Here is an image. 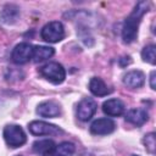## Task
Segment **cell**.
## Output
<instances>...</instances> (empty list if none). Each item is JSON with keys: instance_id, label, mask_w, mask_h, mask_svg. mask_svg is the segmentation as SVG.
<instances>
[{"instance_id": "277c9868", "label": "cell", "mask_w": 156, "mask_h": 156, "mask_svg": "<svg viewBox=\"0 0 156 156\" xmlns=\"http://www.w3.org/2000/svg\"><path fill=\"white\" fill-rule=\"evenodd\" d=\"M41 38L48 43H57L65 38L63 24L58 21L46 23L41 29Z\"/></svg>"}, {"instance_id": "ac0fdd59", "label": "cell", "mask_w": 156, "mask_h": 156, "mask_svg": "<svg viewBox=\"0 0 156 156\" xmlns=\"http://www.w3.org/2000/svg\"><path fill=\"white\" fill-rule=\"evenodd\" d=\"M141 57L145 62H149L151 65H155L156 62V54H155V45H147L141 51Z\"/></svg>"}, {"instance_id": "ba28073f", "label": "cell", "mask_w": 156, "mask_h": 156, "mask_svg": "<svg viewBox=\"0 0 156 156\" xmlns=\"http://www.w3.org/2000/svg\"><path fill=\"white\" fill-rule=\"evenodd\" d=\"M115 122L111 118H98L90 126V132L95 135H106L115 130Z\"/></svg>"}, {"instance_id": "9c48e42d", "label": "cell", "mask_w": 156, "mask_h": 156, "mask_svg": "<svg viewBox=\"0 0 156 156\" xmlns=\"http://www.w3.org/2000/svg\"><path fill=\"white\" fill-rule=\"evenodd\" d=\"M124 104L118 99H108L102 104V111L111 117H117L124 113Z\"/></svg>"}, {"instance_id": "2e32d148", "label": "cell", "mask_w": 156, "mask_h": 156, "mask_svg": "<svg viewBox=\"0 0 156 156\" xmlns=\"http://www.w3.org/2000/svg\"><path fill=\"white\" fill-rule=\"evenodd\" d=\"M54 49L50 48V46H43V45H39V46H34V50H33V61L34 62H41L44 60H48L50 58L52 55H54Z\"/></svg>"}, {"instance_id": "7c38bea8", "label": "cell", "mask_w": 156, "mask_h": 156, "mask_svg": "<svg viewBox=\"0 0 156 156\" xmlns=\"http://www.w3.org/2000/svg\"><path fill=\"white\" fill-rule=\"evenodd\" d=\"M147 118H149V115L144 108H132L126 113L127 122L134 126H143L147 121Z\"/></svg>"}, {"instance_id": "3957f363", "label": "cell", "mask_w": 156, "mask_h": 156, "mask_svg": "<svg viewBox=\"0 0 156 156\" xmlns=\"http://www.w3.org/2000/svg\"><path fill=\"white\" fill-rule=\"evenodd\" d=\"M4 139L9 146L18 147L26 143L27 136L24 130L20 126L10 124V126H6L4 129Z\"/></svg>"}, {"instance_id": "5b68a950", "label": "cell", "mask_w": 156, "mask_h": 156, "mask_svg": "<svg viewBox=\"0 0 156 156\" xmlns=\"http://www.w3.org/2000/svg\"><path fill=\"white\" fill-rule=\"evenodd\" d=\"M33 50H34V46L32 44H29V43H20L12 50L11 58L17 65L27 63L28 61H30L33 58Z\"/></svg>"}, {"instance_id": "8992f818", "label": "cell", "mask_w": 156, "mask_h": 156, "mask_svg": "<svg viewBox=\"0 0 156 156\" xmlns=\"http://www.w3.org/2000/svg\"><path fill=\"white\" fill-rule=\"evenodd\" d=\"M28 129L34 135H52L61 133V129L54 124L46 123L44 121H33L29 123Z\"/></svg>"}, {"instance_id": "ffe728a7", "label": "cell", "mask_w": 156, "mask_h": 156, "mask_svg": "<svg viewBox=\"0 0 156 156\" xmlns=\"http://www.w3.org/2000/svg\"><path fill=\"white\" fill-rule=\"evenodd\" d=\"M150 87H151V89H156V85H155V71H152L151 74H150Z\"/></svg>"}, {"instance_id": "30bf717a", "label": "cell", "mask_w": 156, "mask_h": 156, "mask_svg": "<svg viewBox=\"0 0 156 156\" xmlns=\"http://www.w3.org/2000/svg\"><path fill=\"white\" fill-rule=\"evenodd\" d=\"M37 112L41 117L51 118V117H57L61 113V108H60V105L56 104L55 101H44L38 105Z\"/></svg>"}, {"instance_id": "8fae6325", "label": "cell", "mask_w": 156, "mask_h": 156, "mask_svg": "<svg viewBox=\"0 0 156 156\" xmlns=\"http://www.w3.org/2000/svg\"><path fill=\"white\" fill-rule=\"evenodd\" d=\"M123 83L129 88H140L145 83V76L141 71H130L123 77Z\"/></svg>"}, {"instance_id": "9a60e30c", "label": "cell", "mask_w": 156, "mask_h": 156, "mask_svg": "<svg viewBox=\"0 0 156 156\" xmlns=\"http://www.w3.org/2000/svg\"><path fill=\"white\" fill-rule=\"evenodd\" d=\"M20 16V9L13 4H7L0 15V18L5 23H13Z\"/></svg>"}, {"instance_id": "6da1fadb", "label": "cell", "mask_w": 156, "mask_h": 156, "mask_svg": "<svg viewBox=\"0 0 156 156\" xmlns=\"http://www.w3.org/2000/svg\"><path fill=\"white\" fill-rule=\"evenodd\" d=\"M147 7H149L147 2L139 1L135 5L132 13L126 18L124 24H123V29H122V38L126 43H132L136 38L139 23L141 21V17L145 15V12H147Z\"/></svg>"}, {"instance_id": "5bb4252c", "label": "cell", "mask_w": 156, "mask_h": 156, "mask_svg": "<svg viewBox=\"0 0 156 156\" xmlns=\"http://www.w3.org/2000/svg\"><path fill=\"white\" fill-rule=\"evenodd\" d=\"M74 150L76 147L72 143L63 141L58 145H55V147L44 156H72L74 154Z\"/></svg>"}, {"instance_id": "e0dca14e", "label": "cell", "mask_w": 156, "mask_h": 156, "mask_svg": "<svg viewBox=\"0 0 156 156\" xmlns=\"http://www.w3.org/2000/svg\"><path fill=\"white\" fill-rule=\"evenodd\" d=\"M55 147V143L52 140H49V139H44V140H39V141H35L33 144V150L34 152L37 154H40V155H46L48 152H50L52 149Z\"/></svg>"}, {"instance_id": "44dd1931", "label": "cell", "mask_w": 156, "mask_h": 156, "mask_svg": "<svg viewBox=\"0 0 156 156\" xmlns=\"http://www.w3.org/2000/svg\"><path fill=\"white\" fill-rule=\"evenodd\" d=\"M132 156H139V155H132Z\"/></svg>"}, {"instance_id": "7a4b0ae2", "label": "cell", "mask_w": 156, "mask_h": 156, "mask_svg": "<svg viewBox=\"0 0 156 156\" xmlns=\"http://www.w3.org/2000/svg\"><path fill=\"white\" fill-rule=\"evenodd\" d=\"M40 74L54 84H60L66 78V71L62 65L57 62H49L40 67Z\"/></svg>"}, {"instance_id": "d6986e66", "label": "cell", "mask_w": 156, "mask_h": 156, "mask_svg": "<svg viewBox=\"0 0 156 156\" xmlns=\"http://www.w3.org/2000/svg\"><path fill=\"white\" fill-rule=\"evenodd\" d=\"M144 144H145L146 150H147L150 154H155L156 141H155V134H154V133H150V134L145 135V138H144Z\"/></svg>"}, {"instance_id": "52a82bcc", "label": "cell", "mask_w": 156, "mask_h": 156, "mask_svg": "<svg viewBox=\"0 0 156 156\" xmlns=\"http://www.w3.org/2000/svg\"><path fill=\"white\" fill-rule=\"evenodd\" d=\"M96 107H98V105L93 99L85 98V99L80 100L77 106V117L83 122L89 121L94 116Z\"/></svg>"}, {"instance_id": "4fadbf2b", "label": "cell", "mask_w": 156, "mask_h": 156, "mask_svg": "<svg viewBox=\"0 0 156 156\" xmlns=\"http://www.w3.org/2000/svg\"><path fill=\"white\" fill-rule=\"evenodd\" d=\"M89 90L95 96H106L111 91L107 88V85L105 84V82L101 78H99V77H93L90 79V82H89Z\"/></svg>"}]
</instances>
